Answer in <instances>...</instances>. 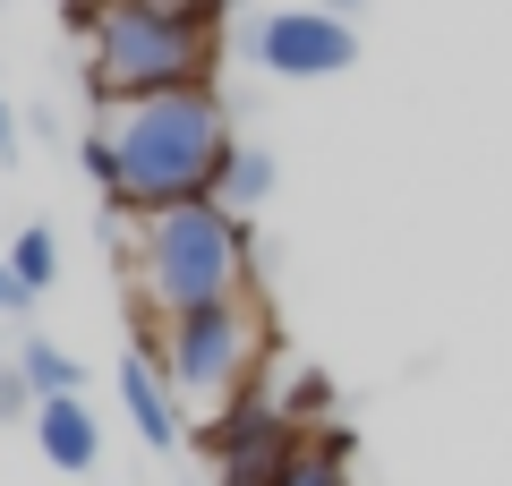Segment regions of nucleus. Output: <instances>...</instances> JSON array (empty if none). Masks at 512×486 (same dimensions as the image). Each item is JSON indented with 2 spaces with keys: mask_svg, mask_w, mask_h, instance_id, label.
I'll use <instances>...</instances> for the list:
<instances>
[{
  "mask_svg": "<svg viewBox=\"0 0 512 486\" xmlns=\"http://www.w3.org/2000/svg\"><path fill=\"white\" fill-rule=\"evenodd\" d=\"M274 486H350V469H342V444H333V435H308V444L291 452V469H282Z\"/></svg>",
  "mask_w": 512,
  "mask_h": 486,
  "instance_id": "9b49d317",
  "label": "nucleus"
},
{
  "mask_svg": "<svg viewBox=\"0 0 512 486\" xmlns=\"http://www.w3.org/2000/svg\"><path fill=\"white\" fill-rule=\"evenodd\" d=\"M128 273H137V299L154 307V324L222 307V299H248V222L222 214L214 197L171 205V214H137Z\"/></svg>",
  "mask_w": 512,
  "mask_h": 486,
  "instance_id": "7ed1b4c3",
  "label": "nucleus"
},
{
  "mask_svg": "<svg viewBox=\"0 0 512 486\" xmlns=\"http://www.w3.org/2000/svg\"><path fill=\"white\" fill-rule=\"evenodd\" d=\"M265 197H274V154L231 145V162H222V180H214V205H222V214H256Z\"/></svg>",
  "mask_w": 512,
  "mask_h": 486,
  "instance_id": "1a4fd4ad",
  "label": "nucleus"
},
{
  "mask_svg": "<svg viewBox=\"0 0 512 486\" xmlns=\"http://www.w3.org/2000/svg\"><path fill=\"white\" fill-rule=\"evenodd\" d=\"M120 410H128V427L146 435L154 452L180 444V393H171V376L154 367V350H128L120 359Z\"/></svg>",
  "mask_w": 512,
  "mask_h": 486,
  "instance_id": "0eeeda50",
  "label": "nucleus"
},
{
  "mask_svg": "<svg viewBox=\"0 0 512 486\" xmlns=\"http://www.w3.org/2000/svg\"><path fill=\"white\" fill-rule=\"evenodd\" d=\"M0 154H9V103H0Z\"/></svg>",
  "mask_w": 512,
  "mask_h": 486,
  "instance_id": "2eb2a0df",
  "label": "nucleus"
},
{
  "mask_svg": "<svg viewBox=\"0 0 512 486\" xmlns=\"http://www.w3.org/2000/svg\"><path fill=\"white\" fill-rule=\"evenodd\" d=\"M26 299H35V290H26V282H18V273L0 265V316H18V307H26Z\"/></svg>",
  "mask_w": 512,
  "mask_h": 486,
  "instance_id": "ddd939ff",
  "label": "nucleus"
},
{
  "mask_svg": "<svg viewBox=\"0 0 512 486\" xmlns=\"http://www.w3.org/2000/svg\"><path fill=\"white\" fill-rule=\"evenodd\" d=\"M77 9H86V0H77Z\"/></svg>",
  "mask_w": 512,
  "mask_h": 486,
  "instance_id": "dca6fc26",
  "label": "nucleus"
},
{
  "mask_svg": "<svg viewBox=\"0 0 512 486\" xmlns=\"http://www.w3.org/2000/svg\"><path fill=\"white\" fill-rule=\"evenodd\" d=\"M308 444V427H299L291 401H274L265 384L256 393H239L231 410L205 427V452H214V486H274L282 469H291V452Z\"/></svg>",
  "mask_w": 512,
  "mask_h": 486,
  "instance_id": "39448f33",
  "label": "nucleus"
},
{
  "mask_svg": "<svg viewBox=\"0 0 512 486\" xmlns=\"http://www.w3.org/2000/svg\"><path fill=\"white\" fill-rule=\"evenodd\" d=\"M248 52L265 77H342L359 60V35L333 9H274V18H256Z\"/></svg>",
  "mask_w": 512,
  "mask_h": 486,
  "instance_id": "423d86ee",
  "label": "nucleus"
},
{
  "mask_svg": "<svg viewBox=\"0 0 512 486\" xmlns=\"http://www.w3.org/2000/svg\"><path fill=\"white\" fill-rule=\"evenodd\" d=\"M146 350L171 376L180 410L222 418L239 393H256V367H265V307L256 299H222V307H197V316H171Z\"/></svg>",
  "mask_w": 512,
  "mask_h": 486,
  "instance_id": "20e7f679",
  "label": "nucleus"
},
{
  "mask_svg": "<svg viewBox=\"0 0 512 486\" xmlns=\"http://www.w3.org/2000/svg\"><path fill=\"white\" fill-rule=\"evenodd\" d=\"M103 103H146L214 77V0H94L77 9Z\"/></svg>",
  "mask_w": 512,
  "mask_h": 486,
  "instance_id": "f03ea898",
  "label": "nucleus"
},
{
  "mask_svg": "<svg viewBox=\"0 0 512 486\" xmlns=\"http://www.w3.org/2000/svg\"><path fill=\"white\" fill-rule=\"evenodd\" d=\"M231 162V111L214 86L146 94V103H111V120L86 137V171L111 205L128 214H171L205 205Z\"/></svg>",
  "mask_w": 512,
  "mask_h": 486,
  "instance_id": "f257e3e1",
  "label": "nucleus"
},
{
  "mask_svg": "<svg viewBox=\"0 0 512 486\" xmlns=\"http://www.w3.org/2000/svg\"><path fill=\"white\" fill-rule=\"evenodd\" d=\"M316 9H333V18H350V9H359V0H316Z\"/></svg>",
  "mask_w": 512,
  "mask_h": 486,
  "instance_id": "4468645a",
  "label": "nucleus"
},
{
  "mask_svg": "<svg viewBox=\"0 0 512 486\" xmlns=\"http://www.w3.org/2000/svg\"><path fill=\"white\" fill-rule=\"evenodd\" d=\"M9 273H18L26 290H43L60 273V248H52V231H43V222H26L18 239H9Z\"/></svg>",
  "mask_w": 512,
  "mask_h": 486,
  "instance_id": "f8f14e48",
  "label": "nucleus"
},
{
  "mask_svg": "<svg viewBox=\"0 0 512 486\" xmlns=\"http://www.w3.org/2000/svg\"><path fill=\"white\" fill-rule=\"evenodd\" d=\"M18 384H35L43 401H69L77 393V359H69V350H52V342H26L18 350Z\"/></svg>",
  "mask_w": 512,
  "mask_h": 486,
  "instance_id": "9d476101",
  "label": "nucleus"
},
{
  "mask_svg": "<svg viewBox=\"0 0 512 486\" xmlns=\"http://www.w3.org/2000/svg\"><path fill=\"white\" fill-rule=\"evenodd\" d=\"M35 444H43V461L52 469H69V478H86L94 461H103V427H94V410L86 401H35Z\"/></svg>",
  "mask_w": 512,
  "mask_h": 486,
  "instance_id": "6e6552de",
  "label": "nucleus"
}]
</instances>
